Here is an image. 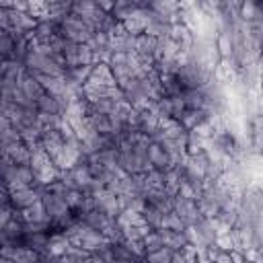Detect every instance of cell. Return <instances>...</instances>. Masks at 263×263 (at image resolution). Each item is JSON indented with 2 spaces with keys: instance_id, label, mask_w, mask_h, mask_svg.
I'll return each instance as SVG.
<instances>
[{
  "instance_id": "obj_1",
  "label": "cell",
  "mask_w": 263,
  "mask_h": 263,
  "mask_svg": "<svg viewBox=\"0 0 263 263\" xmlns=\"http://www.w3.org/2000/svg\"><path fill=\"white\" fill-rule=\"evenodd\" d=\"M39 25V18H35L29 12L16 10V8H2L0 10V27L8 31H18V33H31Z\"/></svg>"
},
{
  "instance_id": "obj_2",
  "label": "cell",
  "mask_w": 263,
  "mask_h": 263,
  "mask_svg": "<svg viewBox=\"0 0 263 263\" xmlns=\"http://www.w3.org/2000/svg\"><path fill=\"white\" fill-rule=\"evenodd\" d=\"M60 35L70 39V41H76V43H86L92 35V29L74 12H68L62 21H60Z\"/></svg>"
},
{
  "instance_id": "obj_3",
  "label": "cell",
  "mask_w": 263,
  "mask_h": 263,
  "mask_svg": "<svg viewBox=\"0 0 263 263\" xmlns=\"http://www.w3.org/2000/svg\"><path fill=\"white\" fill-rule=\"evenodd\" d=\"M10 191V189H8ZM45 187L43 185H25V187H16L10 191V201L16 210H25L29 205H33L35 201L41 199Z\"/></svg>"
},
{
  "instance_id": "obj_4",
  "label": "cell",
  "mask_w": 263,
  "mask_h": 263,
  "mask_svg": "<svg viewBox=\"0 0 263 263\" xmlns=\"http://www.w3.org/2000/svg\"><path fill=\"white\" fill-rule=\"evenodd\" d=\"M41 201H43V205H45L47 216H49L51 222L58 220V218H62V216H66L68 212H72V208L66 201V195L55 193V191H49L47 187H45V191L41 195Z\"/></svg>"
},
{
  "instance_id": "obj_5",
  "label": "cell",
  "mask_w": 263,
  "mask_h": 263,
  "mask_svg": "<svg viewBox=\"0 0 263 263\" xmlns=\"http://www.w3.org/2000/svg\"><path fill=\"white\" fill-rule=\"evenodd\" d=\"M173 210L183 218V222L189 226V224H197L203 216L199 214V208H197V201L195 199H187V197H181V195H175V203H173Z\"/></svg>"
},
{
  "instance_id": "obj_6",
  "label": "cell",
  "mask_w": 263,
  "mask_h": 263,
  "mask_svg": "<svg viewBox=\"0 0 263 263\" xmlns=\"http://www.w3.org/2000/svg\"><path fill=\"white\" fill-rule=\"evenodd\" d=\"M95 195V208L109 214L111 218H117L119 212H121V203H119V195L117 193H111L109 189H103L99 193H92Z\"/></svg>"
},
{
  "instance_id": "obj_7",
  "label": "cell",
  "mask_w": 263,
  "mask_h": 263,
  "mask_svg": "<svg viewBox=\"0 0 263 263\" xmlns=\"http://www.w3.org/2000/svg\"><path fill=\"white\" fill-rule=\"evenodd\" d=\"M148 158L152 162V168H156V171H168V168L177 166L173 156H171V152L164 146H160L158 142H152L148 146Z\"/></svg>"
},
{
  "instance_id": "obj_8",
  "label": "cell",
  "mask_w": 263,
  "mask_h": 263,
  "mask_svg": "<svg viewBox=\"0 0 263 263\" xmlns=\"http://www.w3.org/2000/svg\"><path fill=\"white\" fill-rule=\"evenodd\" d=\"M88 80L95 82V84H103V86H115V84H117V78H115V74H113L109 62L92 64V70H90Z\"/></svg>"
},
{
  "instance_id": "obj_9",
  "label": "cell",
  "mask_w": 263,
  "mask_h": 263,
  "mask_svg": "<svg viewBox=\"0 0 263 263\" xmlns=\"http://www.w3.org/2000/svg\"><path fill=\"white\" fill-rule=\"evenodd\" d=\"M144 197H146V201H148L150 205L158 208V210L164 212V214L171 212V210H173V203H175V195L168 193L166 189H150V191L144 193Z\"/></svg>"
},
{
  "instance_id": "obj_10",
  "label": "cell",
  "mask_w": 263,
  "mask_h": 263,
  "mask_svg": "<svg viewBox=\"0 0 263 263\" xmlns=\"http://www.w3.org/2000/svg\"><path fill=\"white\" fill-rule=\"evenodd\" d=\"M18 86H21V90H23V92H25V95L35 103V107H37V101L45 95V88L41 86V82H39V80H37L29 70H27V74L18 80Z\"/></svg>"
},
{
  "instance_id": "obj_11",
  "label": "cell",
  "mask_w": 263,
  "mask_h": 263,
  "mask_svg": "<svg viewBox=\"0 0 263 263\" xmlns=\"http://www.w3.org/2000/svg\"><path fill=\"white\" fill-rule=\"evenodd\" d=\"M2 154H8L16 164H29L31 162V150L23 140L12 142L8 146H2Z\"/></svg>"
},
{
  "instance_id": "obj_12",
  "label": "cell",
  "mask_w": 263,
  "mask_h": 263,
  "mask_svg": "<svg viewBox=\"0 0 263 263\" xmlns=\"http://www.w3.org/2000/svg\"><path fill=\"white\" fill-rule=\"evenodd\" d=\"M123 27H125L127 33L136 35V37L142 35V33H146V27H148V12H146L144 8H138L129 18L123 21Z\"/></svg>"
},
{
  "instance_id": "obj_13",
  "label": "cell",
  "mask_w": 263,
  "mask_h": 263,
  "mask_svg": "<svg viewBox=\"0 0 263 263\" xmlns=\"http://www.w3.org/2000/svg\"><path fill=\"white\" fill-rule=\"evenodd\" d=\"M88 121H90V127L99 134H105V136H117V129H115V123H113V117L111 115H105V113H90L88 115Z\"/></svg>"
},
{
  "instance_id": "obj_14",
  "label": "cell",
  "mask_w": 263,
  "mask_h": 263,
  "mask_svg": "<svg viewBox=\"0 0 263 263\" xmlns=\"http://www.w3.org/2000/svg\"><path fill=\"white\" fill-rule=\"evenodd\" d=\"M18 216L23 222H47L49 216H47V210L43 205V201H35L33 205L25 208V210H18Z\"/></svg>"
},
{
  "instance_id": "obj_15",
  "label": "cell",
  "mask_w": 263,
  "mask_h": 263,
  "mask_svg": "<svg viewBox=\"0 0 263 263\" xmlns=\"http://www.w3.org/2000/svg\"><path fill=\"white\" fill-rule=\"evenodd\" d=\"M160 234H162V242L164 247L173 249V251H181L189 240H187V234L185 230H168V228H158Z\"/></svg>"
},
{
  "instance_id": "obj_16",
  "label": "cell",
  "mask_w": 263,
  "mask_h": 263,
  "mask_svg": "<svg viewBox=\"0 0 263 263\" xmlns=\"http://www.w3.org/2000/svg\"><path fill=\"white\" fill-rule=\"evenodd\" d=\"M138 8H140V6H138L134 0H115V4H113V8H111V16H113L115 21L123 23V21L129 18Z\"/></svg>"
},
{
  "instance_id": "obj_17",
  "label": "cell",
  "mask_w": 263,
  "mask_h": 263,
  "mask_svg": "<svg viewBox=\"0 0 263 263\" xmlns=\"http://www.w3.org/2000/svg\"><path fill=\"white\" fill-rule=\"evenodd\" d=\"M263 12V4L261 0H242L240 8H238V16L245 23H253L255 18H259V14Z\"/></svg>"
},
{
  "instance_id": "obj_18",
  "label": "cell",
  "mask_w": 263,
  "mask_h": 263,
  "mask_svg": "<svg viewBox=\"0 0 263 263\" xmlns=\"http://www.w3.org/2000/svg\"><path fill=\"white\" fill-rule=\"evenodd\" d=\"M18 140H21V132L12 125L10 119L0 115V146H8V144L18 142Z\"/></svg>"
},
{
  "instance_id": "obj_19",
  "label": "cell",
  "mask_w": 263,
  "mask_h": 263,
  "mask_svg": "<svg viewBox=\"0 0 263 263\" xmlns=\"http://www.w3.org/2000/svg\"><path fill=\"white\" fill-rule=\"evenodd\" d=\"M197 208H199V214H201L203 218H216V216L220 214V210H222V205H220L212 195H208V193H201V195H199Z\"/></svg>"
},
{
  "instance_id": "obj_20",
  "label": "cell",
  "mask_w": 263,
  "mask_h": 263,
  "mask_svg": "<svg viewBox=\"0 0 263 263\" xmlns=\"http://www.w3.org/2000/svg\"><path fill=\"white\" fill-rule=\"evenodd\" d=\"M14 49H16V41H14V33L8 29L0 31V53L2 60H12L14 58Z\"/></svg>"
},
{
  "instance_id": "obj_21",
  "label": "cell",
  "mask_w": 263,
  "mask_h": 263,
  "mask_svg": "<svg viewBox=\"0 0 263 263\" xmlns=\"http://www.w3.org/2000/svg\"><path fill=\"white\" fill-rule=\"evenodd\" d=\"M183 101H185L187 109H203L205 90L203 88H187V90H183Z\"/></svg>"
},
{
  "instance_id": "obj_22",
  "label": "cell",
  "mask_w": 263,
  "mask_h": 263,
  "mask_svg": "<svg viewBox=\"0 0 263 263\" xmlns=\"http://www.w3.org/2000/svg\"><path fill=\"white\" fill-rule=\"evenodd\" d=\"M86 43L92 51H111V35L107 31H92Z\"/></svg>"
},
{
  "instance_id": "obj_23",
  "label": "cell",
  "mask_w": 263,
  "mask_h": 263,
  "mask_svg": "<svg viewBox=\"0 0 263 263\" xmlns=\"http://www.w3.org/2000/svg\"><path fill=\"white\" fill-rule=\"evenodd\" d=\"M37 111H41V113H64L58 97L47 95V92L37 101Z\"/></svg>"
},
{
  "instance_id": "obj_24",
  "label": "cell",
  "mask_w": 263,
  "mask_h": 263,
  "mask_svg": "<svg viewBox=\"0 0 263 263\" xmlns=\"http://www.w3.org/2000/svg\"><path fill=\"white\" fill-rule=\"evenodd\" d=\"M25 4H27V12L33 14L35 18L43 21L49 16V6L45 0H25Z\"/></svg>"
},
{
  "instance_id": "obj_25",
  "label": "cell",
  "mask_w": 263,
  "mask_h": 263,
  "mask_svg": "<svg viewBox=\"0 0 263 263\" xmlns=\"http://www.w3.org/2000/svg\"><path fill=\"white\" fill-rule=\"evenodd\" d=\"M142 216H144V220H146V224H148L150 228H160V226H162L164 212H160L158 208H154V205H150V203H148V205L144 208Z\"/></svg>"
},
{
  "instance_id": "obj_26",
  "label": "cell",
  "mask_w": 263,
  "mask_h": 263,
  "mask_svg": "<svg viewBox=\"0 0 263 263\" xmlns=\"http://www.w3.org/2000/svg\"><path fill=\"white\" fill-rule=\"evenodd\" d=\"M142 240H144V247H146V255L152 253V251H158L160 247H164V242H162V234H160L158 228H152Z\"/></svg>"
},
{
  "instance_id": "obj_27",
  "label": "cell",
  "mask_w": 263,
  "mask_h": 263,
  "mask_svg": "<svg viewBox=\"0 0 263 263\" xmlns=\"http://www.w3.org/2000/svg\"><path fill=\"white\" fill-rule=\"evenodd\" d=\"M160 228H168V230H185L187 224L183 222V218H181L175 210H171V212L164 214V218H162V226H160Z\"/></svg>"
},
{
  "instance_id": "obj_28",
  "label": "cell",
  "mask_w": 263,
  "mask_h": 263,
  "mask_svg": "<svg viewBox=\"0 0 263 263\" xmlns=\"http://www.w3.org/2000/svg\"><path fill=\"white\" fill-rule=\"evenodd\" d=\"M173 257H175V251L168 249V247H160L158 251H152L146 255V261H152V263H173Z\"/></svg>"
},
{
  "instance_id": "obj_29",
  "label": "cell",
  "mask_w": 263,
  "mask_h": 263,
  "mask_svg": "<svg viewBox=\"0 0 263 263\" xmlns=\"http://www.w3.org/2000/svg\"><path fill=\"white\" fill-rule=\"evenodd\" d=\"M214 245H216L218 249H222V251H232V249H236V240H234V236H232V230H230V232H224V234H218Z\"/></svg>"
},
{
  "instance_id": "obj_30",
  "label": "cell",
  "mask_w": 263,
  "mask_h": 263,
  "mask_svg": "<svg viewBox=\"0 0 263 263\" xmlns=\"http://www.w3.org/2000/svg\"><path fill=\"white\" fill-rule=\"evenodd\" d=\"M183 8H197V0H179Z\"/></svg>"
},
{
  "instance_id": "obj_31",
  "label": "cell",
  "mask_w": 263,
  "mask_h": 263,
  "mask_svg": "<svg viewBox=\"0 0 263 263\" xmlns=\"http://www.w3.org/2000/svg\"><path fill=\"white\" fill-rule=\"evenodd\" d=\"M0 6L2 8H12L14 6V0H0Z\"/></svg>"
},
{
  "instance_id": "obj_32",
  "label": "cell",
  "mask_w": 263,
  "mask_h": 263,
  "mask_svg": "<svg viewBox=\"0 0 263 263\" xmlns=\"http://www.w3.org/2000/svg\"><path fill=\"white\" fill-rule=\"evenodd\" d=\"M261 64H263V55H261Z\"/></svg>"
},
{
  "instance_id": "obj_33",
  "label": "cell",
  "mask_w": 263,
  "mask_h": 263,
  "mask_svg": "<svg viewBox=\"0 0 263 263\" xmlns=\"http://www.w3.org/2000/svg\"><path fill=\"white\" fill-rule=\"evenodd\" d=\"M261 88H263V84H261Z\"/></svg>"
}]
</instances>
